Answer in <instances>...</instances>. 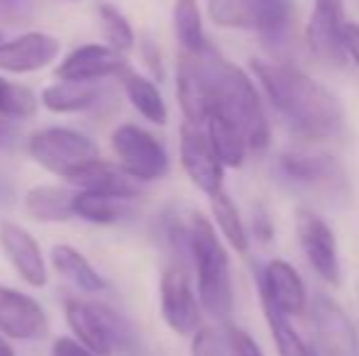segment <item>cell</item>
<instances>
[{
    "label": "cell",
    "instance_id": "6da1fadb",
    "mask_svg": "<svg viewBox=\"0 0 359 356\" xmlns=\"http://www.w3.org/2000/svg\"><path fill=\"white\" fill-rule=\"evenodd\" d=\"M257 81L269 103L298 137L320 142L332 139L345 127V110L337 95L306 71L288 64L252 62Z\"/></svg>",
    "mask_w": 359,
    "mask_h": 356
},
{
    "label": "cell",
    "instance_id": "7a4b0ae2",
    "mask_svg": "<svg viewBox=\"0 0 359 356\" xmlns=\"http://www.w3.org/2000/svg\"><path fill=\"white\" fill-rule=\"evenodd\" d=\"M205 76H208L210 115H217L230 122L242 134L247 149L259 152L269 144L271 129L262 95L252 78L240 66L225 62L213 47L203 49Z\"/></svg>",
    "mask_w": 359,
    "mask_h": 356
},
{
    "label": "cell",
    "instance_id": "3957f363",
    "mask_svg": "<svg viewBox=\"0 0 359 356\" xmlns=\"http://www.w3.org/2000/svg\"><path fill=\"white\" fill-rule=\"evenodd\" d=\"M186 247L194 259L198 276V303L210 318L225 322L232 315V278L230 259L217 237L215 227L203 218L194 215L186 229Z\"/></svg>",
    "mask_w": 359,
    "mask_h": 356
},
{
    "label": "cell",
    "instance_id": "277c9868",
    "mask_svg": "<svg viewBox=\"0 0 359 356\" xmlns=\"http://www.w3.org/2000/svg\"><path fill=\"white\" fill-rule=\"evenodd\" d=\"M27 152L42 169L67 180L100 159L98 144L69 127H47L34 132L27 142Z\"/></svg>",
    "mask_w": 359,
    "mask_h": 356
},
{
    "label": "cell",
    "instance_id": "5b68a950",
    "mask_svg": "<svg viewBox=\"0 0 359 356\" xmlns=\"http://www.w3.org/2000/svg\"><path fill=\"white\" fill-rule=\"evenodd\" d=\"M291 0H210L208 15L230 29H255L264 37H279L291 22Z\"/></svg>",
    "mask_w": 359,
    "mask_h": 356
},
{
    "label": "cell",
    "instance_id": "8992f818",
    "mask_svg": "<svg viewBox=\"0 0 359 356\" xmlns=\"http://www.w3.org/2000/svg\"><path fill=\"white\" fill-rule=\"evenodd\" d=\"M110 147L118 159V166L128 176L144 183L166 176L169 171V154L166 147L151 132L137 124H120L110 137Z\"/></svg>",
    "mask_w": 359,
    "mask_h": 356
},
{
    "label": "cell",
    "instance_id": "52a82bcc",
    "mask_svg": "<svg viewBox=\"0 0 359 356\" xmlns=\"http://www.w3.org/2000/svg\"><path fill=\"white\" fill-rule=\"evenodd\" d=\"M67 322L79 337L76 342H81L95 356H110L125 339L123 320L103 303H90L81 298L67 300Z\"/></svg>",
    "mask_w": 359,
    "mask_h": 356
},
{
    "label": "cell",
    "instance_id": "ba28073f",
    "mask_svg": "<svg viewBox=\"0 0 359 356\" xmlns=\"http://www.w3.org/2000/svg\"><path fill=\"white\" fill-rule=\"evenodd\" d=\"M296 237L311 269L325 283L340 285V254H337V239L332 234L330 225L313 210L301 208L296 213Z\"/></svg>",
    "mask_w": 359,
    "mask_h": 356
},
{
    "label": "cell",
    "instance_id": "9c48e42d",
    "mask_svg": "<svg viewBox=\"0 0 359 356\" xmlns=\"http://www.w3.org/2000/svg\"><path fill=\"white\" fill-rule=\"evenodd\" d=\"M161 318L166 327L179 337H191L201 327V303L191 288V278L184 266L174 264L161 273L159 283Z\"/></svg>",
    "mask_w": 359,
    "mask_h": 356
},
{
    "label": "cell",
    "instance_id": "30bf717a",
    "mask_svg": "<svg viewBox=\"0 0 359 356\" xmlns=\"http://www.w3.org/2000/svg\"><path fill=\"white\" fill-rule=\"evenodd\" d=\"M181 166H184L186 176L194 180V185L198 190H203L205 195H215L217 190H222V176H225V166L217 162L213 147L208 142V134L198 127V124L186 122L181 127Z\"/></svg>",
    "mask_w": 359,
    "mask_h": 356
},
{
    "label": "cell",
    "instance_id": "8fae6325",
    "mask_svg": "<svg viewBox=\"0 0 359 356\" xmlns=\"http://www.w3.org/2000/svg\"><path fill=\"white\" fill-rule=\"evenodd\" d=\"M313 329L325 356H359V337L350 315L327 295H318L311 305Z\"/></svg>",
    "mask_w": 359,
    "mask_h": 356
},
{
    "label": "cell",
    "instance_id": "7c38bea8",
    "mask_svg": "<svg viewBox=\"0 0 359 356\" xmlns=\"http://www.w3.org/2000/svg\"><path fill=\"white\" fill-rule=\"evenodd\" d=\"M47 327V313L32 295H25L0 283V334L3 337L32 342L44 337Z\"/></svg>",
    "mask_w": 359,
    "mask_h": 356
},
{
    "label": "cell",
    "instance_id": "4fadbf2b",
    "mask_svg": "<svg viewBox=\"0 0 359 356\" xmlns=\"http://www.w3.org/2000/svg\"><path fill=\"white\" fill-rule=\"evenodd\" d=\"M259 280V295L266 298L276 310H281L288 318H301L306 313L308 295L306 283L301 273L281 259H271L257 276Z\"/></svg>",
    "mask_w": 359,
    "mask_h": 356
},
{
    "label": "cell",
    "instance_id": "5bb4252c",
    "mask_svg": "<svg viewBox=\"0 0 359 356\" xmlns=\"http://www.w3.org/2000/svg\"><path fill=\"white\" fill-rule=\"evenodd\" d=\"M125 69H130L125 62V54L115 52L108 44H86V47H79L72 54H67V59L57 66V78L95 83L100 78L120 76Z\"/></svg>",
    "mask_w": 359,
    "mask_h": 356
},
{
    "label": "cell",
    "instance_id": "9a60e30c",
    "mask_svg": "<svg viewBox=\"0 0 359 356\" xmlns=\"http://www.w3.org/2000/svg\"><path fill=\"white\" fill-rule=\"evenodd\" d=\"M203 54V52H201ZM201 54L181 52L176 66V95H179L181 113L189 124H205L210 115V93L205 64Z\"/></svg>",
    "mask_w": 359,
    "mask_h": 356
},
{
    "label": "cell",
    "instance_id": "2e32d148",
    "mask_svg": "<svg viewBox=\"0 0 359 356\" xmlns=\"http://www.w3.org/2000/svg\"><path fill=\"white\" fill-rule=\"evenodd\" d=\"M62 42L47 32H27L0 44V71L32 73L57 62Z\"/></svg>",
    "mask_w": 359,
    "mask_h": 356
},
{
    "label": "cell",
    "instance_id": "e0dca14e",
    "mask_svg": "<svg viewBox=\"0 0 359 356\" xmlns=\"http://www.w3.org/2000/svg\"><path fill=\"white\" fill-rule=\"evenodd\" d=\"M342 27H345L342 0H316L306 27V42L311 52L327 62H340L345 57Z\"/></svg>",
    "mask_w": 359,
    "mask_h": 356
},
{
    "label": "cell",
    "instance_id": "ac0fdd59",
    "mask_svg": "<svg viewBox=\"0 0 359 356\" xmlns=\"http://www.w3.org/2000/svg\"><path fill=\"white\" fill-rule=\"evenodd\" d=\"M276 169L286 180L306 188H327L342 180V166L335 157L320 152H306V149H293L284 152L276 162Z\"/></svg>",
    "mask_w": 359,
    "mask_h": 356
},
{
    "label": "cell",
    "instance_id": "d6986e66",
    "mask_svg": "<svg viewBox=\"0 0 359 356\" xmlns=\"http://www.w3.org/2000/svg\"><path fill=\"white\" fill-rule=\"evenodd\" d=\"M0 247L8 254V262L20 273V278L32 288L47 285V266H44L42 249L37 239L22 229L20 225L3 222L0 225Z\"/></svg>",
    "mask_w": 359,
    "mask_h": 356
},
{
    "label": "cell",
    "instance_id": "ffe728a7",
    "mask_svg": "<svg viewBox=\"0 0 359 356\" xmlns=\"http://www.w3.org/2000/svg\"><path fill=\"white\" fill-rule=\"evenodd\" d=\"M69 183L79 185L81 190H88V193H100V195H108V198L123 200V203L130 198L142 195L140 180L128 176L118 164H108V162H103V159L83 166L79 173H74V176L69 178Z\"/></svg>",
    "mask_w": 359,
    "mask_h": 356
},
{
    "label": "cell",
    "instance_id": "44dd1931",
    "mask_svg": "<svg viewBox=\"0 0 359 356\" xmlns=\"http://www.w3.org/2000/svg\"><path fill=\"white\" fill-rule=\"evenodd\" d=\"M72 200L74 193L59 185H34L25 193V210L39 222H67L74 218Z\"/></svg>",
    "mask_w": 359,
    "mask_h": 356
},
{
    "label": "cell",
    "instance_id": "7402d4cb",
    "mask_svg": "<svg viewBox=\"0 0 359 356\" xmlns=\"http://www.w3.org/2000/svg\"><path fill=\"white\" fill-rule=\"evenodd\" d=\"M52 266L59 276L72 280L76 288L86 290V293H100L105 288L103 276L90 266L88 259L72 244H57L52 249Z\"/></svg>",
    "mask_w": 359,
    "mask_h": 356
},
{
    "label": "cell",
    "instance_id": "603a6c76",
    "mask_svg": "<svg viewBox=\"0 0 359 356\" xmlns=\"http://www.w3.org/2000/svg\"><path fill=\"white\" fill-rule=\"evenodd\" d=\"M120 81H123L128 100L144 120H149V122H154V124H166L169 110H166V103H164V98H161L159 88L154 86V81L135 73L133 69H125V71L120 73Z\"/></svg>",
    "mask_w": 359,
    "mask_h": 356
},
{
    "label": "cell",
    "instance_id": "cb8c5ba5",
    "mask_svg": "<svg viewBox=\"0 0 359 356\" xmlns=\"http://www.w3.org/2000/svg\"><path fill=\"white\" fill-rule=\"evenodd\" d=\"M98 98H100L98 86L83 81H59L42 90V105L59 115L88 110L98 103Z\"/></svg>",
    "mask_w": 359,
    "mask_h": 356
},
{
    "label": "cell",
    "instance_id": "d4e9b609",
    "mask_svg": "<svg viewBox=\"0 0 359 356\" xmlns=\"http://www.w3.org/2000/svg\"><path fill=\"white\" fill-rule=\"evenodd\" d=\"M174 34L181 44V52L201 54L208 47V39L203 32V15L196 0H176L174 3Z\"/></svg>",
    "mask_w": 359,
    "mask_h": 356
},
{
    "label": "cell",
    "instance_id": "484cf974",
    "mask_svg": "<svg viewBox=\"0 0 359 356\" xmlns=\"http://www.w3.org/2000/svg\"><path fill=\"white\" fill-rule=\"evenodd\" d=\"M205 124H208V132L205 134H208V142H210V147H213L217 162L227 169L242 166V164H245L247 152H250L247 144H245V139H242V134L237 132L230 122H225L222 118H217V115H208Z\"/></svg>",
    "mask_w": 359,
    "mask_h": 356
},
{
    "label": "cell",
    "instance_id": "4316f807",
    "mask_svg": "<svg viewBox=\"0 0 359 356\" xmlns=\"http://www.w3.org/2000/svg\"><path fill=\"white\" fill-rule=\"evenodd\" d=\"M210 210H213L215 225L222 237L227 239V244L237 254H247V249H250V234H247V227L240 218V210H237V205L232 203V198L225 190H217L215 195H210Z\"/></svg>",
    "mask_w": 359,
    "mask_h": 356
},
{
    "label": "cell",
    "instance_id": "83f0119b",
    "mask_svg": "<svg viewBox=\"0 0 359 356\" xmlns=\"http://www.w3.org/2000/svg\"><path fill=\"white\" fill-rule=\"evenodd\" d=\"M259 303H262V310H264V320L269 322L271 337H274L279 356H316L313 349L301 339V334L296 332V327H293L288 315L276 310L274 305L266 298H262V295H259Z\"/></svg>",
    "mask_w": 359,
    "mask_h": 356
},
{
    "label": "cell",
    "instance_id": "f1b7e54d",
    "mask_svg": "<svg viewBox=\"0 0 359 356\" xmlns=\"http://www.w3.org/2000/svg\"><path fill=\"white\" fill-rule=\"evenodd\" d=\"M72 213L74 218H81L86 222L113 225L123 218V200L108 198V195L100 193H88V190H79V193H74Z\"/></svg>",
    "mask_w": 359,
    "mask_h": 356
},
{
    "label": "cell",
    "instance_id": "f546056e",
    "mask_svg": "<svg viewBox=\"0 0 359 356\" xmlns=\"http://www.w3.org/2000/svg\"><path fill=\"white\" fill-rule=\"evenodd\" d=\"M39 98L27 86L10 83L0 76V118L5 120H29L37 115Z\"/></svg>",
    "mask_w": 359,
    "mask_h": 356
},
{
    "label": "cell",
    "instance_id": "4dcf8cb0",
    "mask_svg": "<svg viewBox=\"0 0 359 356\" xmlns=\"http://www.w3.org/2000/svg\"><path fill=\"white\" fill-rule=\"evenodd\" d=\"M98 17H100V27H103L105 42L108 47H113L115 52L128 54L135 47V32L130 27L128 17L120 13L113 5H100L98 8Z\"/></svg>",
    "mask_w": 359,
    "mask_h": 356
},
{
    "label": "cell",
    "instance_id": "1f68e13d",
    "mask_svg": "<svg viewBox=\"0 0 359 356\" xmlns=\"http://www.w3.org/2000/svg\"><path fill=\"white\" fill-rule=\"evenodd\" d=\"M191 356H230V342L227 334L215 327H203L201 325L194 334H191Z\"/></svg>",
    "mask_w": 359,
    "mask_h": 356
},
{
    "label": "cell",
    "instance_id": "d6a6232c",
    "mask_svg": "<svg viewBox=\"0 0 359 356\" xmlns=\"http://www.w3.org/2000/svg\"><path fill=\"white\" fill-rule=\"evenodd\" d=\"M225 334H227V342H230V352L235 356H264L259 344H257L245 329L235 327V325H227Z\"/></svg>",
    "mask_w": 359,
    "mask_h": 356
},
{
    "label": "cell",
    "instance_id": "836d02e7",
    "mask_svg": "<svg viewBox=\"0 0 359 356\" xmlns=\"http://www.w3.org/2000/svg\"><path fill=\"white\" fill-rule=\"evenodd\" d=\"M342 49L359 69V24L345 22V27H342Z\"/></svg>",
    "mask_w": 359,
    "mask_h": 356
},
{
    "label": "cell",
    "instance_id": "e575fe53",
    "mask_svg": "<svg viewBox=\"0 0 359 356\" xmlns=\"http://www.w3.org/2000/svg\"><path fill=\"white\" fill-rule=\"evenodd\" d=\"M52 356H95V354L88 352L83 344L76 342L72 337H59L52 347Z\"/></svg>",
    "mask_w": 359,
    "mask_h": 356
},
{
    "label": "cell",
    "instance_id": "d590c367",
    "mask_svg": "<svg viewBox=\"0 0 359 356\" xmlns=\"http://www.w3.org/2000/svg\"><path fill=\"white\" fill-rule=\"evenodd\" d=\"M142 54L147 59V66L154 71V76H161V57H159V49L154 47V44L149 42V39H144L142 44Z\"/></svg>",
    "mask_w": 359,
    "mask_h": 356
},
{
    "label": "cell",
    "instance_id": "8d00e7d4",
    "mask_svg": "<svg viewBox=\"0 0 359 356\" xmlns=\"http://www.w3.org/2000/svg\"><path fill=\"white\" fill-rule=\"evenodd\" d=\"M15 142V129L8 124V120L0 118V147H8Z\"/></svg>",
    "mask_w": 359,
    "mask_h": 356
},
{
    "label": "cell",
    "instance_id": "74e56055",
    "mask_svg": "<svg viewBox=\"0 0 359 356\" xmlns=\"http://www.w3.org/2000/svg\"><path fill=\"white\" fill-rule=\"evenodd\" d=\"M264 222H269V220H266V215H257V218H255V225H257V227H264ZM259 239H271V225H266V234L264 232H262V237Z\"/></svg>",
    "mask_w": 359,
    "mask_h": 356
},
{
    "label": "cell",
    "instance_id": "f35d334b",
    "mask_svg": "<svg viewBox=\"0 0 359 356\" xmlns=\"http://www.w3.org/2000/svg\"><path fill=\"white\" fill-rule=\"evenodd\" d=\"M0 356H15V349L8 344V339L0 334Z\"/></svg>",
    "mask_w": 359,
    "mask_h": 356
}]
</instances>
